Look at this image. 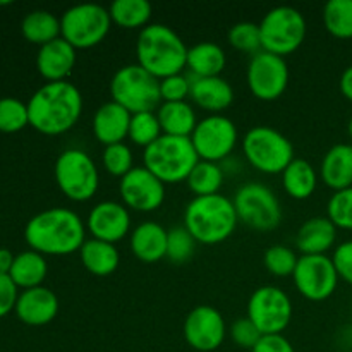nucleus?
Segmentation results:
<instances>
[{
  "label": "nucleus",
  "instance_id": "23",
  "mask_svg": "<svg viewBox=\"0 0 352 352\" xmlns=\"http://www.w3.org/2000/svg\"><path fill=\"white\" fill-rule=\"evenodd\" d=\"M191 100L203 110H208L212 116L223 112L232 105L234 89L222 76L195 78L191 79Z\"/></svg>",
  "mask_w": 352,
  "mask_h": 352
},
{
  "label": "nucleus",
  "instance_id": "24",
  "mask_svg": "<svg viewBox=\"0 0 352 352\" xmlns=\"http://www.w3.org/2000/svg\"><path fill=\"white\" fill-rule=\"evenodd\" d=\"M337 241V227L329 217H311L296 236V248L301 254H327Z\"/></svg>",
  "mask_w": 352,
  "mask_h": 352
},
{
  "label": "nucleus",
  "instance_id": "10",
  "mask_svg": "<svg viewBox=\"0 0 352 352\" xmlns=\"http://www.w3.org/2000/svg\"><path fill=\"white\" fill-rule=\"evenodd\" d=\"M112 28L109 9L98 3H78L60 17V36L76 50L102 43Z\"/></svg>",
  "mask_w": 352,
  "mask_h": 352
},
{
  "label": "nucleus",
  "instance_id": "50",
  "mask_svg": "<svg viewBox=\"0 0 352 352\" xmlns=\"http://www.w3.org/2000/svg\"><path fill=\"white\" fill-rule=\"evenodd\" d=\"M0 6H10V2H0Z\"/></svg>",
  "mask_w": 352,
  "mask_h": 352
},
{
  "label": "nucleus",
  "instance_id": "30",
  "mask_svg": "<svg viewBox=\"0 0 352 352\" xmlns=\"http://www.w3.org/2000/svg\"><path fill=\"white\" fill-rule=\"evenodd\" d=\"M318 179L320 175L316 174L315 167L305 158H294L282 172V186L285 192L299 201L311 198L318 186Z\"/></svg>",
  "mask_w": 352,
  "mask_h": 352
},
{
  "label": "nucleus",
  "instance_id": "44",
  "mask_svg": "<svg viewBox=\"0 0 352 352\" xmlns=\"http://www.w3.org/2000/svg\"><path fill=\"white\" fill-rule=\"evenodd\" d=\"M332 261L336 265L339 278L352 285V239L344 241L333 250Z\"/></svg>",
  "mask_w": 352,
  "mask_h": 352
},
{
  "label": "nucleus",
  "instance_id": "18",
  "mask_svg": "<svg viewBox=\"0 0 352 352\" xmlns=\"http://www.w3.org/2000/svg\"><path fill=\"white\" fill-rule=\"evenodd\" d=\"M86 230L93 239L116 244L122 241L131 230L129 210L117 201L96 203L86 219Z\"/></svg>",
  "mask_w": 352,
  "mask_h": 352
},
{
  "label": "nucleus",
  "instance_id": "25",
  "mask_svg": "<svg viewBox=\"0 0 352 352\" xmlns=\"http://www.w3.org/2000/svg\"><path fill=\"white\" fill-rule=\"evenodd\" d=\"M320 179L333 192L352 188V144H333L327 151L320 165Z\"/></svg>",
  "mask_w": 352,
  "mask_h": 352
},
{
  "label": "nucleus",
  "instance_id": "14",
  "mask_svg": "<svg viewBox=\"0 0 352 352\" xmlns=\"http://www.w3.org/2000/svg\"><path fill=\"white\" fill-rule=\"evenodd\" d=\"M296 289L305 299L320 302L329 299L339 285V274L332 256L327 254H301L294 274Z\"/></svg>",
  "mask_w": 352,
  "mask_h": 352
},
{
  "label": "nucleus",
  "instance_id": "29",
  "mask_svg": "<svg viewBox=\"0 0 352 352\" xmlns=\"http://www.w3.org/2000/svg\"><path fill=\"white\" fill-rule=\"evenodd\" d=\"M157 117L165 136L191 138L198 124L195 110L188 102H164L157 109Z\"/></svg>",
  "mask_w": 352,
  "mask_h": 352
},
{
  "label": "nucleus",
  "instance_id": "2",
  "mask_svg": "<svg viewBox=\"0 0 352 352\" xmlns=\"http://www.w3.org/2000/svg\"><path fill=\"white\" fill-rule=\"evenodd\" d=\"M82 95L72 82H47L28 102L30 126L45 136H60L78 124Z\"/></svg>",
  "mask_w": 352,
  "mask_h": 352
},
{
  "label": "nucleus",
  "instance_id": "9",
  "mask_svg": "<svg viewBox=\"0 0 352 352\" xmlns=\"http://www.w3.org/2000/svg\"><path fill=\"white\" fill-rule=\"evenodd\" d=\"M306 30V19L298 9L289 6L274 7L260 23L261 48L278 57L294 54L305 41Z\"/></svg>",
  "mask_w": 352,
  "mask_h": 352
},
{
  "label": "nucleus",
  "instance_id": "28",
  "mask_svg": "<svg viewBox=\"0 0 352 352\" xmlns=\"http://www.w3.org/2000/svg\"><path fill=\"white\" fill-rule=\"evenodd\" d=\"M48 274V265L43 254L36 253L33 250L23 251V253L16 254L14 258L12 268L9 272V277L16 284L17 289H34L43 285L45 278Z\"/></svg>",
  "mask_w": 352,
  "mask_h": 352
},
{
  "label": "nucleus",
  "instance_id": "21",
  "mask_svg": "<svg viewBox=\"0 0 352 352\" xmlns=\"http://www.w3.org/2000/svg\"><path fill=\"white\" fill-rule=\"evenodd\" d=\"M133 113L113 100L103 103L93 117V134L103 146L124 143Z\"/></svg>",
  "mask_w": 352,
  "mask_h": 352
},
{
  "label": "nucleus",
  "instance_id": "51",
  "mask_svg": "<svg viewBox=\"0 0 352 352\" xmlns=\"http://www.w3.org/2000/svg\"><path fill=\"white\" fill-rule=\"evenodd\" d=\"M351 332H352V330H351Z\"/></svg>",
  "mask_w": 352,
  "mask_h": 352
},
{
  "label": "nucleus",
  "instance_id": "22",
  "mask_svg": "<svg viewBox=\"0 0 352 352\" xmlns=\"http://www.w3.org/2000/svg\"><path fill=\"white\" fill-rule=\"evenodd\" d=\"M167 234L160 223L143 222L131 232L129 246L143 263H158L167 256Z\"/></svg>",
  "mask_w": 352,
  "mask_h": 352
},
{
  "label": "nucleus",
  "instance_id": "4",
  "mask_svg": "<svg viewBox=\"0 0 352 352\" xmlns=\"http://www.w3.org/2000/svg\"><path fill=\"white\" fill-rule=\"evenodd\" d=\"M237 213L232 199L223 195L198 196L186 205L184 227L196 243L213 246L229 239L236 230Z\"/></svg>",
  "mask_w": 352,
  "mask_h": 352
},
{
  "label": "nucleus",
  "instance_id": "49",
  "mask_svg": "<svg viewBox=\"0 0 352 352\" xmlns=\"http://www.w3.org/2000/svg\"><path fill=\"white\" fill-rule=\"evenodd\" d=\"M347 134H349V138L352 140V117H351L349 124H347Z\"/></svg>",
  "mask_w": 352,
  "mask_h": 352
},
{
  "label": "nucleus",
  "instance_id": "7",
  "mask_svg": "<svg viewBox=\"0 0 352 352\" xmlns=\"http://www.w3.org/2000/svg\"><path fill=\"white\" fill-rule=\"evenodd\" d=\"M112 100L131 113L157 112L162 105L160 79L153 78L141 65L120 67L110 81Z\"/></svg>",
  "mask_w": 352,
  "mask_h": 352
},
{
  "label": "nucleus",
  "instance_id": "41",
  "mask_svg": "<svg viewBox=\"0 0 352 352\" xmlns=\"http://www.w3.org/2000/svg\"><path fill=\"white\" fill-rule=\"evenodd\" d=\"M327 217L337 229L352 230V188L336 191L327 203Z\"/></svg>",
  "mask_w": 352,
  "mask_h": 352
},
{
  "label": "nucleus",
  "instance_id": "33",
  "mask_svg": "<svg viewBox=\"0 0 352 352\" xmlns=\"http://www.w3.org/2000/svg\"><path fill=\"white\" fill-rule=\"evenodd\" d=\"M223 179H226L223 168L219 164L199 160L189 174L186 184H188L189 191L195 195V198H198V196L219 195L220 188L223 186Z\"/></svg>",
  "mask_w": 352,
  "mask_h": 352
},
{
  "label": "nucleus",
  "instance_id": "6",
  "mask_svg": "<svg viewBox=\"0 0 352 352\" xmlns=\"http://www.w3.org/2000/svg\"><path fill=\"white\" fill-rule=\"evenodd\" d=\"M243 151L254 170L268 175L282 174L294 160L291 141L270 126L251 127L243 138Z\"/></svg>",
  "mask_w": 352,
  "mask_h": 352
},
{
  "label": "nucleus",
  "instance_id": "38",
  "mask_svg": "<svg viewBox=\"0 0 352 352\" xmlns=\"http://www.w3.org/2000/svg\"><path fill=\"white\" fill-rule=\"evenodd\" d=\"M299 256L284 244H275L265 251V267L275 277H292L298 267Z\"/></svg>",
  "mask_w": 352,
  "mask_h": 352
},
{
  "label": "nucleus",
  "instance_id": "17",
  "mask_svg": "<svg viewBox=\"0 0 352 352\" xmlns=\"http://www.w3.org/2000/svg\"><path fill=\"white\" fill-rule=\"evenodd\" d=\"M120 198L126 208L136 212H155L165 201V184L158 181L148 168L134 167L120 179Z\"/></svg>",
  "mask_w": 352,
  "mask_h": 352
},
{
  "label": "nucleus",
  "instance_id": "37",
  "mask_svg": "<svg viewBox=\"0 0 352 352\" xmlns=\"http://www.w3.org/2000/svg\"><path fill=\"white\" fill-rule=\"evenodd\" d=\"M227 40H229L230 47L243 52V54L256 55L263 50V48H261L260 24L250 23V21H243V23L234 24L229 30Z\"/></svg>",
  "mask_w": 352,
  "mask_h": 352
},
{
  "label": "nucleus",
  "instance_id": "5",
  "mask_svg": "<svg viewBox=\"0 0 352 352\" xmlns=\"http://www.w3.org/2000/svg\"><path fill=\"white\" fill-rule=\"evenodd\" d=\"M198 162V153L189 138L164 134L143 151V167L164 184L186 182Z\"/></svg>",
  "mask_w": 352,
  "mask_h": 352
},
{
  "label": "nucleus",
  "instance_id": "35",
  "mask_svg": "<svg viewBox=\"0 0 352 352\" xmlns=\"http://www.w3.org/2000/svg\"><path fill=\"white\" fill-rule=\"evenodd\" d=\"M164 136L162 133L160 120H158L157 112H140L133 113L129 124V138L136 146L148 148L150 144H153L158 138Z\"/></svg>",
  "mask_w": 352,
  "mask_h": 352
},
{
  "label": "nucleus",
  "instance_id": "46",
  "mask_svg": "<svg viewBox=\"0 0 352 352\" xmlns=\"http://www.w3.org/2000/svg\"><path fill=\"white\" fill-rule=\"evenodd\" d=\"M251 352H296L284 336H263Z\"/></svg>",
  "mask_w": 352,
  "mask_h": 352
},
{
  "label": "nucleus",
  "instance_id": "1",
  "mask_svg": "<svg viewBox=\"0 0 352 352\" xmlns=\"http://www.w3.org/2000/svg\"><path fill=\"white\" fill-rule=\"evenodd\" d=\"M24 241L43 256H67L86 243V223L72 210L55 206L28 220Z\"/></svg>",
  "mask_w": 352,
  "mask_h": 352
},
{
  "label": "nucleus",
  "instance_id": "16",
  "mask_svg": "<svg viewBox=\"0 0 352 352\" xmlns=\"http://www.w3.org/2000/svg\"><path fill=\"white\" fill-rule=\"evenodd\" d=\"M182 333L189 347L199 352H212L226 340L227 325L219 309L203 305L188 313Z\"/></svg>",
  "mask_w": 352,
  "mask_h": 352
},
{
  "label": "nucleus",
  "instance_id": "19",
  "mask_svg": "<svg viewBox=\"0 0 352 352\" xmlns=\"http://www.w3.org/2000/svg\"><path fill=\"white\" fill-rule=\"evenodd\" d=\"M17 318L30 327H43L54 322L58 313V298L45 285L23 291L14 308Z\"/></svg>",
  "mask_w": 352,
  "mask_h": 352
},
{
  "label": "nucleus",
  "instance_id": "11",
  "mask_svg": "<svg viewBox=\"0 0 352 352\" xmlns=\"http://www.w3.org/2000/svg\"><path fill=\"white\" fill-rule=\"evenodd\" d=\"M237 220L258 232H270L282 222V206L268 186L248 182L234 195Z\"/></svg>",
  "mask_w": 352,
  "mask_h": 352
},
{
  "label": "nucleus",
  "instance_id": "34",
  "mask_svg": "<svg viewBox=\"0 0 352 352\" xmlns=\"http://www.w3.org/2000/svg\"><path fill=\"white\" fill-rule=\"evenodd\" d=\"M323 24L339 40L352 38V0H329L323 7Z\"/></svg>",
  "mask_w": 352,
  "mask_h": 352
},
{
  "label": "nucleus",
  "instance_id": "48",
  "mask_svg": "<svg viewBox=\"0 0 352 352\" xmlns=\"http://www.w3.org/2000/svg\"><path fill=\"white\" fill-rule=\"evenodd\" d=\"M14 258L16 256H14L9 250L0 248V274L9 275L10 268H12V263H14Z\"/></svg>",
  "mask_w": 352,
  "mask_h": 352
},
{
  "label": "nucleus",
  "instance_id": "42",
  "mask_svg": "<svg viewBox=\"0 0 352 352\" xmlns=\"http://www.w3.org/2000/svg\"><path fill=\"white\" fill-rule=\"evenodd\" d=\"M160 96L164 102H186L191 96V79L184 74L168 76L160 81Z\"/></svg>",
  "mask_w": 352,
  "mask_h": 352
},
{
  "label": "nucleus",
  "instance_id": "13",
  "mask_svg": "<svg viewBox=\"0 0 352 352\" xmlns=\"http://www.w3.org/2000/svg\"><path fill=\"white\" fill-rule=\"evenodd\" d=\"M248 318L261 336H280L292 320V302L287 292L275 285H263L251 294Z\"/></svg>",
  "mask_w": 352,
  "mask_h": 352
},
{
  "label": "nucleus",
  "instance_id": "43",
  "mask_svg": "<svg viewBox=\"0 0 352 352\" xmlns=\"http://www.w3.org/2000/svg\"><path fill=\"white\" fill-rule=\"evenodd\" d=\"M230 337H232L234 344H237L243 349L251 351L263 336L256 329V325L246 316V318H239L232 323V327H230Z\"/></svg>",
  "mask_w": 352,
  "mask_h": 352
},
{
  "label": "nucleus",
  "instance_id": "26",
  "mask_svg": "<svg viewBox=\"0 0 352 352\" xmlns=\"http://www.w3.org/2000/svg\"><path fill=\"white\" fill-rule=\"evenodd\" d=\"M79 258L86 270L95 277H109L119 268L120 254L116 244L98 239H86L79 250Z\"/></svg>",
  "mask_w": 352,
  "mask_h": 352
},
{
  "label": "nucleus",
  "instance_id": "8",
  "mask_svg": "<svg viewBox=\"0 0 352 352\" xmlns=\"http://www.w3.org/2000/svg\"><path fill=\"white\" fill-rule=\"evenodd\" d=\"M54 177L67 199L85 203L96 195L100 186L98 168L86 151L71 148L58 155L54 165Z\"/></svg>",
  "mask_w": 352,
  "mask_h": 352
},
{
  "label": "nucleus",
  "instance_id": "20",
  "mask_svg": "<svg viewBox=\"0 0 352 352\" xmlns=\"http://www.w3.org/2000/svg\"><path fill=\"white\" fill-rule=\"evenodd\" d=\"M76 65V48L64 38L50 41L40 47L36 55V69L48 82L67 81L69 74Z\"/></svg>",
  "mask_w": 352,
  "mask_h": 352
},
{
  "label": "nucleus",
  "instance_id": "39",
  "mask_svg": "<svg viewBox=\"0 0 352 352\" xmlns=\"http://www.w3.org/2000/svg\"><path fill=\"white\" fill-rule=\"evenodd\" d=\"M196 241L188 232L184 226L174 227L167 234V260L174 265H182L189 261V258L195 254Z\"/></svg>",
  "mask_w": 352,
  "mask_h": 352
},
{
  "label": "nucleus",
  "instance_id": "3",
  "mask_svg": "<svg viewBox=\"0 0 352 352\" xmlns=\"http://www.w3.org/2000/svg\"><path fill=\"white\" fill-rule=\"evenodd\" d=\"M188 50L182 38L167 24H148L138 34V65L160 81L168 76L182 74L188 62Z\"/></svg>",
  "mask_w": 352,
  "mask_h": 352
},
{
  "label": "nucleus",
  "instance_id": "32",
  "mask_svg": "<svg viewBox=\"0 0 352 352\" xmlns=\"http://www.w3.org/2000/svg\"><path fill=\"white\" fill-rule=\"evenodd\" d=\"M151 3L146 0H116L110 6L109 14L112 24L124 30H143L150 24Z\"/></svg>",
  "mask_w": 352,
  "mask_h": 352
},
{
  "label": "nucleus",
  "instance_id": "36",
  "mask_svg": "<svg viewBox=\"0 0 352 352\" xmlns=\"http://www.w3.org/2000/svg\"><path fill=\"white\" fill-rule=\"evenodd\" d=\"M26 126H30L28 103L12 96L0 98V133H19Z\"/></svg>",
  "mask_w": 352,
  "mask_h": 352
},
{
  "label": "nucleus",
  "instance_id": "40",
  "mask_svg": "<svg viewBox=\"0 0 352 352\" xmlns=\"http://www.w3.org/2000/svg\"><path fill=\"white\" fill-rule=\"evenodd\" d=\"M102 165L110 175L122 179L134 168L133 151L124 143L105 146L102 155Z\"/></svg>",
  "mask_w": 352,
  "mask_h": 352
},
{
  "label": "nucleus",
  "instance_id": "45",
  "mask_svg": "<svg viewBox=\"0 0 352 352\" xmlns=\"http://www.w3.org/2000/svg\"><path fill=\"white\" fill-rule=\"evenodd\" d=\"M19 289L12 282V278L6 274H0V318L9 315L16 308Z\"/></svg>",
  "mask_w": 352,
  "mask_h": 352
},
{
  "label": "nucleus",
  "instance_id": "12",
  "mask_svg": "<svg viewBox=\"0 0 352 352\" xmlns=\"http://www.w3.org/2000/svg\"><path fill=\"white\" fill-rule=\"evenodd\" d=\"M189 140L199 160L219 164L230 157L239 140V133L234 120H230L229 117L222 113H212L198 120Z\"/></svg>",
  "mask_w": 352,
  "mask_h": 352
},
{
  "label": "nucleus",
  "instance_id": "27",
  "mask_svg": "<svg viewBox=\"0 0 352 352\" xmlns=\"http://www.w3.org/2000/svg\"><path fill=\"white\" fill-rule=\"evenodd\" d=\"M227 57L220 45L213 41H199L188 50L186 67L192 72L195 78H215L226 69Z\"/></svg>",
  "mask_w": 352,
  "mask_h": 352
},
{
  "label": "nucleus",
  "instance_id": "47",
  "mask_svg": "<svg viewBox=\"0 0 352 352\" xmlns=\"http://www.w3.org/2000/svg\"><path fill=\"white\" fill-rule=\"evenodd\" d=\"M340 93L346 96L349 102H352V65H349L347 69H344L342 76H340Z\"/></svg>",
  "mask_w": 352,
  "mask_h": 352
},
{
  "label": "nucleus",
  "instance_id": "15",
  "mask_svg": "<svg viewBox=\"0 0 352 352\" xmlns=\"http://www.w3.org/2000/svg\"><path fill=\"white\" fill-rule=\"evenodd\" d=\"M246 79L254 98L261 102H275L289 86V65L284 57L261 50L251 57Z\"/></svg>",
  "mask_w": 352,
  "mask_h": 352
},
{
  "label": "nucleus",
  "instance_id": "31",
  "mask_svg": "<svg viewBox=\"0 0 352 352\" xmlns=\"http://www.w3.org/2000/svg\"><path fill=\"white\" fill-rule=\"evenodd\" d=\"M21 33L26 41L43 47L60 38V19L48 10H33L21 23Z\"/></svg>",
  "mask_w": 352,
  "mask_h": 352
}]
</instances>
